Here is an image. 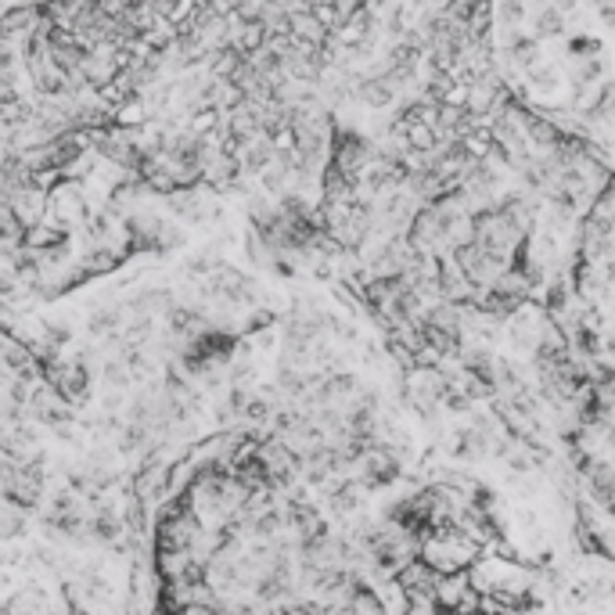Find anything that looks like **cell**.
Segmentation results:
<instances>
[{"label":"cell","instance_id":"obj_1","mask_svg":"<svg viewBox=\"0 0 615 615\" xmlns=\"http://www.w3.org/2000/svg\"><path fill=\"white\" fill-rule=\"evenodd\" d=\"M479 540L468 529H461L457 522L428 529L421 540V562L439 576H454V572H468L479 562Z\"/></svg>","mask_w":615,"mask_h":615},{"label":"cell","instance_id":"obj_2","mask_svg":"<svg viewBox=\"0 0 615 615\" xmlns=\"http://www.w3.org/2000/svg\"><path fill=\"white\" fill-rule=\"evenodd\" d=\"M400 475V457H396L393 446L385 443H371L364 446L353 461H349V479L360 482V486H389Z\"/></svg>","mask_w":615,"mask_h":615},{"label":"cell","instance_id":"obj_3","mask_svg":"<svg viewBox=\"0 0 615 615\" xmlns=\"http://www.w3.org/2000/svg\"><path fill=\"white\" fill-rule=\"evenodd\" d=\"M436 605L446 615H482V590L475 587L472 572H454V576H439Z\"/></svg>","mask_w":615,"mask_h":615},{"label":"cell","instance_id":"obj_4","mask_svg":"<svg viewBox=\"0 0 615 615\" xmlns=\"http://www.w3.org/2000/svg\"><path fill=\"white\" fill-rule=\"evenodd\" d=\"M450 400V382L443 367H410L407 375V403L421 414H432L439 403Z\"/></svg>","mask_w":615,"mask_h":615},{"label":"cell","instance_id":"obj_5","mask_svg":"<svg viewBox=\"0 0 615 615\" xmlns=\"http://www.w3.org/2000/svg\"><path fill=\"white\" fill-rule=\"evenodd\" d=\"M357 98L364 101V105L371 108H385L396 101V87L389 80H382V76H371V80H360L357 83Z\"/></svg>","mask_w":615,"mask_h":615},{"label":"cell","instance_id":"obj_6","mask_svg":"<svg viewBox=\"0 0 615 615\" xmlns=\"http://www.w3.org/2000/svg\"><path fill=\"white\" fill-rule=\"evenodd\" d=\"M562 29V11L558 8H547L536 15V33H558Z\"/></svg>","mask_w":615,"mask_h":615},{"label":"cell","instance_id":"obj_7","mask_svg":"<svg viewBox=\"0 0 615 615\" xmlns=\"http://www.w3.org/2000/svg\"><path fill=\"white\" fill-rule=\"evenodd\" d=\"M522 22V0H500V26H518Z\"/></svg>","mask_w":615,"mask_h":615},{"label":"cell","instance_id":"obj_8","mask_svg":"<svg viewBox=\"0 0 615 615\" xmlns=\"http://www.w3.org/2000/svg\"><path fill=\"white\" fill-rule=\"evenodd\" d=\"M551 8H558V11H569V8H576V0H551Z\"/></svg>","mask_w":615,"mask_h":615}]
</instances>
